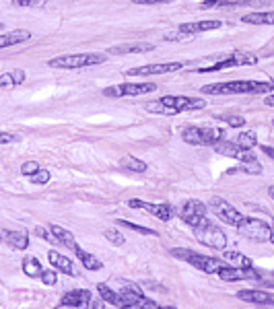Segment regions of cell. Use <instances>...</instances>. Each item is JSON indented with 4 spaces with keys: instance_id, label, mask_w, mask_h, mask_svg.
Here are the masks:
<instances>
[{
    "instance_id": "9a60e30c",
    "label": "cell",
    "mask_w": 274,
    "mask_h": 309,
    "mask_svg": "<svg viewBox=\"0 0 274 309\" xmlns=\"http://www.w3.org/2000/svg\"><path fill=\"white\" fill-rule=\"evenodd\" d=\"M219 276L223 278V281H227V283H233V281H260L262 278V274L256 270V268H252V266H246L243 264L241 268H235V266H227V268H223L221 272H219Z\"/></svg>"
},
{
    "instance_id": "4316f807",
    "label": "cell",
    "mask_w": 274,
    "mask_h": 309,
    "mask_svg": "<svg viewBox=\"0 0 274 309\" xmlns=\"http://www.w3.org/2000/svg\"><path fill=\"white\" fill-rule=\"evenodd\" d=\"M241 21L250 23V25H274V11H270V13H250Z\"/></svg>"
},
{
    "instance_id": "f546056e",
    "label": "cell",
    "mask_w": 274,
    "mask_h": 309,
    "mask_svg": "<svg viewBox=\"0 0 274 309\" xmlns=\"http://www.w3.org/2000/svg\"><path fill=\"white\" fill-rule=\"evenodd\" d=\"M120 165H122V169H128V171H134V173H144L148 169L146 163L136 159V157H124L120 161Z\"/></svg>"
},
{
    "instance_id": "83f0119b",
    "label": "cell",
    "mask_w": 274,
    "mask_h": 309,
    "mask_svg": "<svg viewBox=\"0 0 274 309\" xmlns=\"http://www.w3.org/2000/svg\"><path fill=\"white\" fill-rule=\"evenodd\" d=\"M50 231L56 235V239H58L60 243H62V245L70 247V250H74V247H76L74 235H72L70 231H66V229H62V227H58V225H50Z\"/></svg>"
},
{
    "instance_id": "836d02e7",
    "label": "cell",
    "mask_w": 274,
    "mask_h": 309,
    "mask_svg": "<svg viewBox=\"0 0 274 309\" xmlns=\"http://www.w3.org/2000/svg\"><path fill=\"white\" fill-rule=\"evenodd\" d=\"M31 181L37 183V185L48 183V181H50V171H46V169H37V171L31 175Z\"/></svg>"
},
{
    "instance_id": "5b68a950",
    "label": "cell",
    "mask_w": 274,
    "mask_h": 309,
    "mask_svg": "<svg viewBox=\"0 0 274 309\" xmlns=\"http://www.w3.org/2000/svg\"><path fill=\"white\" fill-rule=\"evenodd\" d=\"M181 140L194 146H215L219 140H223V130L206 126H188L181 130Z\"/></svg>"
},
{
    "instance_id": "7dc6e473",
    "label": "cell",
    "mask_w": 274,
    "mask_h": 309,
    "mask_svg": "<svg viewBox=\"0 0 274 309\" xmlns=\"http://www.w3.org/2000/svg\"><path fill=\"white\" fill-rule=\"evenodd\" d=\"M272 229H274V223H272Z\"/></svg>"
},
{
    "instance_id": "b9f144b4",
    "label": "cell",
    "mask_w": 274,
    "mask_h": 309,
    "mask_svg": "<svg viewBox=\"0 0 274 309\" xmlns=\"http://www.w3.org/2000/svg\"><path fill=\"white\" fill-rule=\"evenodd\" d=\"M11 74H13V79H15V83H17V85H21V83L25 81V72H23V70H19V68H17V70H13Z\"/></svg>"
},
{
    "instance_id": "d6986e66",
    "label": "cell",
    "mask_w": 274,
    "mask_h": 309,
    "mask_svg": "<svg viewBox=\"0 0 274 309\" xmlns=\"http://www.w3.org/2000/svg\"><path fill=\"white\" fill-rule=\"evenodd\" d=\"M237 297L246 303H254V305H270L274 307V295L266 293V291H256V289H246V291H239Z\"/></svg>"
},
{
    "instance_id": "ffe728a7",
    "label": "cell",
    "mask_w": 274,
    "mask_h": 309,
    "mask_svg": "<svg viewBox=\"0 0 274 309\" xmlns=\"http://www.w3.org/2000/svg\"><path fill=\"white\" fill-rule=\"evenodd\" d=\"M48 260H50V264H52L56 270L64 272V274H68V276H76V274H79V270L74 268L72 260L66 258V256H62V254H58V252H48Z\"/></svg>"
},
{
    "instance_id": "ac0fdd59",
    "label": "cell",
    "mask_w": 274,
    "mask_h": 309,
    "mask_svg": "<svg viewBox=\"0 0 274 309\" xmlns=\"http://www.w3.org/2000/svg\"><path fill=\"white\" fill-rule=\"evenodd\" d=\"M155 50V44L148 42H136V44H120L107 50V54H115V56H126V54H148Z\"/></svg>"
},
{
    "instance_id": "44dd1931",
    "label": "cell",
    "mask_w": 274,
    "mask_h": 309,
    "mask_svg": "<svg viewBox=\"0 0 274 309\" xmlns=\"http://www.w3.org/2000/svg\"><path fill=\"white\" fill-rule=\"evenodd\" d=\"M221 25H223L221 21H196V23H184L179 27V31L186 35H196V33H204V31L219 29Z\"/></svg>"
},
{
    "instance_id": "f1b7e54d",
    "label": "cell",
    "mask_w": 274,
    "mask_h": 309,
    "mask_svg": "<svg viewBox=\"0 0 274 309\" xmlns=\"http://www.w3.org/2000/svg\"><path fill=\"white\" fill-rule=\"evenodd\" d=\"M23 272H25L27 276H31V278H42L44 268H42V264H40V260H37V258L27 256V258L23 260Z\"/></svg>"
},
{
    "instance_id": "52a82bcc",
    "label": "cell",
    "mask_w": 274,
    "mask_h": 309,
    "mask_svg": "<svg viewBox=\"0 0 274 309\" xmlns=\"http://www.w3.org/2000/svg\"><path fill=\"white\" fill-rule=\"evenodd\" d=\"M258 56L256 54H250V52H233L229 54L227 58L215 62L212 66H206V68H200L198 72H215V70H223V68H233V66H254L258 64Z\"/></svg>"
},
{
    "instance_id": "8fae6325",
    "label": "cell",
    "mask_w": 274,
    "mask_h": 309,
    "mask_svg": "<svg viewBox=\"0 0 274 309\" xmlns=\"http://www.w3.org/2000/svg\"><path fill=\"white\" fill-rule=\"evenodd\" d=\"M179 216H181V221H184L186 225H190L192 229L210 223V221L206 219V206H204L202 202H198V200H188V202H184V206L179 208Z\"/></svg>"
},
{
    "instance_id": "d6a6232c",
    "label": "cell",
    "mask_w": 274,
    "mask_h": 309,
    "mask_svg": "<svg viewBox=\"0 0 274 309\" xmlns=\"http://www.w3.org/2000/svg\"><path fill=\"white\" fill-rule=\"evenodd\" d=\"M103 235H105V239H107L109 243H113V245H124V241H126L124 235H122L120 231H115V229H107Z\"/></svg>"
},
{
    "instance_id": "d4e9b609",
    "label": "cell",
    "mask_w": 274,
    "mask_h": 309,
    "mask_svg": "<svg viewBox=\"0 0 274 309\" xmlns=\"http://www.w3.org/2000/svg\"><path fill=\"white\" fill-rule=\"evenodd\" d=\"M250 0H204L200 5L202 11L208 9H229V7H248Z\"/></svg>"
},
{
    "instance_id": "c3c4849f",
    "label": "cell",
    "mask_w": 274,
    "mask_h": 309,
    "mask_svg": "<svg viewBox=\"0 0 274 309\" xmlns=\"http://www.w3.org/2000/svg\"><path fill=\"white\" fill-rule=\"evenodd\" d=\"M272 276H274V272H272Z\"/></svg>"
},
{
    "instance_id": "8992f818",
    "label": "cell",
    "mask_w": 274,
    "mask_h": 309,
    "mask_svg": "<svg viewBox=\"0 0 274 309\" xmlns=\"http://www.w3.org/2000/svg\"><path fill=\"white\" fill-rule=\"evenodd\" d=\"M237 231L241 237H246L250 241H258V243H268V241H272V235H274L272 227L260 219H243L241 225L237 227Z\"/></svg>"
},
{
    "instance_id": "ee69618b",
    "label": "cell",
    "mask_w": 274,
    "mask_h": 309,
    "mask_svg": "<svg viewBox=\"0 0 274 309\" xmlns=\"http://www.w3.org/2000/svg\"><path fill=\"white\" fill-rule=\"evenodd\" d=\"M264 103H266V105H270V107H274V95H268V97L264 99Z\"/></svg>"
},
{
    "instance_id": "8d00e7d4",
    "label": "cell",
    "mask_w": 274,
    "mask_h": 309,
    "mask_svg": "<svg viewBox=\"0 0 274 309\" xmlns=\"http://www.w3.org/2000/svg\"><path fill=\"white\" fill-rule=\"evenodd\" d=\"M37 169H40V163H35V161H27V163L21 165V173L27 175V177H31Z\"/></svg>"
},
{
    "instance_id": "bcb514c9",
    "label": "cell",
    "mask_w": 274,
    "mask_h": 309,
    "mask_svg": "<svg viewBox=\"0 0 274 309\" xmlns=\"http://www.w3.org/2000/svg\"><path fill=\"white\" fill-rule=\"evenodd\" d=\"M272 126H274V118H272Z\"/></svg>"
},
{
    "instance_id": "277c9868",
    "label": "cell",
    "mask_w": 274,
    "mask_h": 309,
    "mask_svg": "<svg viewBox=\"0 0 274 309\" xmlns=\"http://www.w3.org/2000/svg\"><path fill=\"white\" fill-rule=\"evenodd\" d=\"M171 256L184 260L188 264H192L194 268L206 272V274H219L223 268H227L229 264L219 260V258H210V256H202L198 252H192V250H171Z\"/></svg>"
},
{
    "instance_id": "60d3db41",
    "label": "cell",
    "mask_w": 274,
    "mask_h": 309,
    "mask_svg": "<svg viewBox=\"0 0 274 309\" xmlns=\"http://www.w3.org/2000/svg\"><path fill=\"white\" fill-rule=\"evenodd\" d=\"M173 0H132V5H167Z\"/></svg>"
},
{
    "instance_id": "7a4b0ae2",
    "label": "cell",
    "mask_w": 274,
    "mask_h": 309,
    "mask_svg": "<svg viewBox=\"0 0 274 309\" xmlns=\"http://www.w3.org/2000/svg\"><path fill=\"white\" fill-rule=\"evenodd\" d=\"M206 101L198 99V97H186V95H165L161 99L148 101L144 105V109L148 113H159V115H175L181 111H196V109H204Z\"/></svg>"
},
{
    "instance_id": "f6af8a7d",
    "label": "cell",
    "mask_w": 274,
    "mask_h": 309,
    "mask_svg": "<svg viewBox=\"0 0 274 309\" xmlns=\"http://www.w3.org/2000/svg\"><path fill=\"white\" fill-rule=\"evenodd\" d=\"M268 194H270V198L274 200V185H270V190H268Z\"/></svg>"
},
{
    "instance_id": "4fadbf2b",
    "label": "cell",
    "mask_w": 274,
    "mask_h": 309,
    "mask_svg": "<svg viewBox=\"0 0 274 309\" xmlns=\"http://www.w3.org/2000/svg\"><path fill=\"white\" fill-rule=\"evenodd\" d=\"M122 299H124L126 307H142V309H159V305L155 301H150L142 295V291L136 285H124L120 291Z\"/></svg>"
},
{
    "instance_id": "9c48e42d",
    "label": "cell",
    "mask_w": 274,
    "mask_h": 309,
    "mask_svg": "<svg viewBox=\"0 0 274 309\" xmlns=\"http://www.w3.org/2000/svg\"><path fill=\"white\" fill-rule=\"evenodd\" d=\"M194 237H196L202 245L212 247V250H225V245H227V235H225L219 227L212 225V223L194 227Z\"/></svg>"
},
{
    "instance_id": "7bdbcfd3",
    "label": "cell",
    "mask_w": 274,
    "mask_h": 309,
    "mask_svg": "<svg viewBox=\"0 0 274 309\" xmlns=\"http://www.w3.org/2000/svg\"><path fill=\"white\" fill-rule=\"evenodd\" d=\"M262 152H266L270 159H274V146H262Z\"/></svg>"
},
{
    "instance_id": "2e32d148",
    "label": "cell",
    "mask_w": 274,
    "mask_h": 309,
    "mask_svg": "<svg viewBox=\"0 0 274 309\" xmlns=\"http://www.w3.org/2000/svg\"><path fill=\"white\" fill-rule=\"evenodd\" d=\"M128 206L130 208H140V210H146V212H150V214H155L159 221H169V219H173V206L171 204H148V202H142V200H138V198H132V200H128Z\"/></svg>"
},
{
    "instance_id": "74e56055",
    "label": "cell",
    "mask_w": 274,
    "mask_h": 309,
    "mask_svg": "<svg viewBox=\"0 0 274 309\" xmlns=\"http://www.w3.org/2000/svg\"><path fill=\"white\" fill-rule=\"evenodd\" d=\"M229 126H235V128H239V126H243V124H246V120H243L241 115H225L223 118Z\"/></svg>"
},
{
    "instance_id": "cb8c5ba5",
    "label": "cell",
    "mask_w": 274,
    "mask_h": 309,
    "mask_svg": "<svg viewBox=\"0 0 274 309\" xmlns=\"http://www.w3.org/2000/svg\"><path fill=\"white\" fill-rule=\"evenodd\" d=\"M74 256L83 262V266L87 268V270H99V268H103V264H101V260L97 258V256H93V254H89V252H85V250H81V247L76 245L74 247Z\"/></svg>"
},
{
    "instance_id": "7c38bea8",
    "label": "cell",
    "mask_w": 274,
    "mask_h": 309,
    "mask_svg": "<svg viewBox=\"0 0 274 309\" xmlns=\"http://www.w3.org/2000/svg\"><path fill=\"white\" fill-rule=\"evenodd\" d=\"M215 150L225 154V157H231V159H237L241 163H256V157L254 152H250L252 148H243L241 144L237 142H229V140H219L215 144Z\"/></svg>"
},
{
    "instance_id": "e0dca14e",
    "label": "cell",
    "mask_w": 274,
    "mask_h": 309,
    "mask_svg": "<svg viewBox=\"0 0 274 309\" xmlns=\"http://www.w3.org/2000/svg\"><path fill=\"white\" fill-rule=\"evenodd\" d=\"M95 305V299L91 297V293L87 289H74V291H68L62 301H60V307H91L93 309Z\"/></svg>"
},
{
    "instance_id": "4dcf8cb0",
    "label": "cell",
    "mask_w": 274,
    "mask_h": 309,
    "mask_svg": "<svg viewBox=\"0 0 274 309\" xmlns=\"http://www.w3.org/2000/svg\"><path fill=\"white\" fill-rule=\"evenodd\" d=\"M237 144H241L243 148H254V146L258 144L256 132H252V130H248V132H239V134H237Z\"/></svg>"
},
{
    "instance_id": "ab89813d",
    "label": "cell",
    "mask_w": 274,
    "mask_h": 309,
    "mask_svg": "<svg viewBox=\"0 0 274 309\" xmlns=\"http://www.w3.org/2000/svg\"><path fill=\"white\" fill-rule=\"evenodd\" d=\"M11 142H19V134H11V132L0 134V144H11Z\"/></svg>"
},
{
    "instance_id": "f35d334b",
    "label": "cell",
    "mask_w": 274,
    "mask_h": 309,
    "mask_svg": "<svg viewBox=\"0 0 274 309\" xmlns=\"http://www.w3.org/2000/svg\"><path fill=\"white\" fill-rule=\"evenodd\" d=\"M0 87H5V89L17 87V83H15V79H13V74H11V72H5L3 76H0Z\"/></svg>"
},
{
    "instance_id": "603a6c76",
    "label": "cell",
    "mask_w": 274,
    "mask_h": 309,
    "mask_svg": "<svg viewBox=\"0 0 274 309\" xmlns=\"http://www.w3.org/2000/svg\"><path fill=\"white\" fill-rule=\"evenodd\" d=\"M3 239L11 247H15V250H27V245H29V235L25 231H9V229H5L3 231Z\"/></svg>"
},
{
    "instance_id": "1f68e13d",
    "label": "cell",
    "mask_w": 274,
    "mask_h": 309,
    "mask_svg": "<svg viewBox=\"0 0 274 309\" xmlns=\"http://www.w3.org/2000/svg\"><path fill=\"white\" fill-rule=\"evenodd\" d=\"M118 223H120V225H124V227H128V229H132V231H138V233H142V235H157V231H153V229H148V227H140V225H134V223L124 221V219H120Z\"/></svg>"
},
{
    "instance_id": "5bb4252c",
    "label": "cell",
    "mask_w": 274,
    "mask_h": 309,
    "mask_svg": "<svg viewBox=\"0 0 274 309\" xmlns=\"http://www.w3.org/2000/svg\"><path fill=\"white\" fill-rule=\"evenodd\" d=\"M181 68H184L181 62H165V64H146V66H138V68H128V70H124V74L126 76H150V74L175 72Z\"/></svg>"
},
{
    "instance_id": "30bf717a",
    "label": "cell",
    "mask_w": 274,
    "mask_h": 309,
    "mask_svg": "<svg viewBox=\"0 0 274 309\" xmlns=\"http://www.w3.org/2000/svg\"><path fill=\"white\" fill-rule=\"evenodd\" d=\"M210 210L215 212L217 219H221L223 223H227L231 227H239L241 221L246 219V216H243L235 206H231V202H227V200H223L219 196H215L210 200Z\"/></svg>"
},
{
    "instance_id": "3957f363",
    "label": "cell",
    "mask_w": 274,
    "mask_h": 309,
    "mask_svg": "<svg viewBox=\"0 0 274 309\" xmlns=\"http://www.w3.org/2000/svg\"><path fill=\"white\" fill-rule=\"evenodd\" d=\"M105 60H107V52L105 54H68V56H58L48 60V66L58 70H74V68L103 64Z\"/></svg>"
},
{
    "instance_id": "6da1fadb",
    "label": "cell",
    "mask_w": 274,
    "mask_h": 309,
    "mask_svg": "<svg viewBox=\"0 0 274 309\" xmlns=\"http://www.w3.org/2000/svg\"><path fill=\"white\" fill-rule=\"evenodd\" d=\"M274 83L264 81H229V83H215V85H204L200 87L206 95H264L272 91Z\"/></svg>"
},
{
    "instance_id": "d590c367",
    "label": "cell",
    "mask_w": 274,
    "mask_h": 309,
    "mask_svg": "<svg viewBox=\"0 0 274 309\" xmlns=\"http://www.w3.org/2000/svg\"><path fill=\"white\" fill-rule=\"evenodd\" d=\"M46 3H48V0H13L15 7H35V9L44 7Z\"/></svg>"
},
{
    "instance_id": "e575fe53",
    "label": "cell",
    "mask_w": 274,
    "mask_h": 309,
    "mask_svg": "<svg viewBox=\"0 0 274 309\" xmlns=\"http://www.w3.org/2000/svg\"><path fill=\"white\" fill-rule=\"evenodd\" d=\"M42 283H44V285H48V287H54V285L58 283V276H56V272H54V270H50V268H48V270H44V272H42Z\"/></svg>"
},
{
    "instance_id": "484cf974",
    "label": "cell",
    "mask_w": 274,
    "mask_h": 309,
    "mask_svg": "<svg viewBox=\"0 0 274 309\" xmlns=\"http://www.w3.org/2000/svg\"><path fill=\"white\" fill-rule=\"evenodd\" d=\"M97 291L101 295V299L107 303V305H113V307H126L124 299H122L120 293H115L113 289H109L107 285H97Z\"/></svg>"
},
{
    "instance_id": "7402d4cb",
    "label": "cell",
    "mask_w": 274,
    "mask_h": 309,
    "mask_svg": "<svg viewBox=\"0 0 274 309\" xmlns=\"http://www.w3.org/2000/svg\"><path fill=\"white\" fill-rule=\"evenodd\" d=\"M33 35H31V31H27V29H15V31H9V33L5 35H0V48H9V46H15V44H23V42H29Z\"/></svg>"
},
{
    "instance_id": "ba28073f",
    "label": "cell",
    "mask_w": 274,
    "mask_h": 309,
    "mask_svg": "<svg viewBox=\"0 0 274 309\" xmlns=\"http://www.w3.org/2000/svg\"><path fill=\"white\" fill-rule=\"evenodd\" d=\"M153 91H157L155 83H124V85H113L103 89V95L105 97H136Z\"/></svg>"
}]
</instances>
